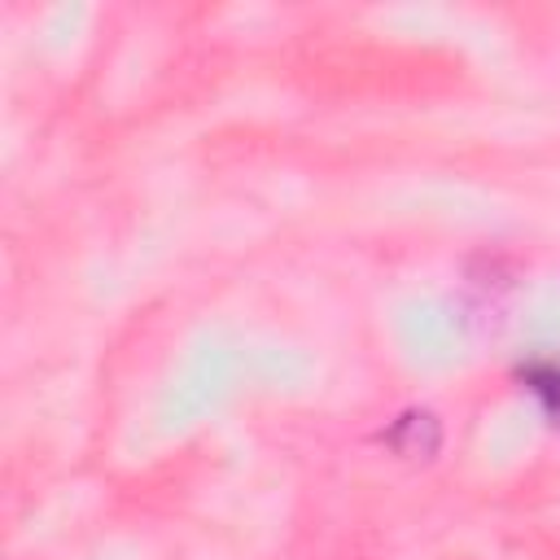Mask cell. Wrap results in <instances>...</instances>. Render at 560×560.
<instances>
[{
  "mask_svg": "<svg viewBox=\"0 0 560 560\" xmlns=\"http://www.w3.org/2000/svg\"><path fill=\"white\" fill-rule=\"evenodd\" d=\"M525 381H529V389L538 394V402L547 407V416L560 424V368H529Z\"/></svg>",
  "mask_w": 560,
  "mask_h": 560,
  "instance_id": "1",
  "label": "cell"
}]
</instances>
